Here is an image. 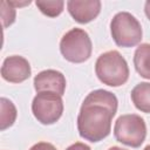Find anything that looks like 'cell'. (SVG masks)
Returning a JSON list of instances; mask_svg holds the SVG:
<instances>
[{"instance_id":"obj_1","label":"cell","mask_w":150,"mask_h":150,"mask_svg":"<svg viewBox=\"0 0 150 150\" xmlns=\"http://www.w3.org/2000/svg\"><path fill=\"white\" fill-rule=\"evenodd\" d=\"M118 101L115 94L96 89L87 95L77 116V130L82 138L96 143L111 131V121L116 115Z\"/></svg>"},{"instance_id":"obj_18","label":"cell","mask_w":150,"mask_h":150,"mask_svg":"<svg viewBox=\"0 0 150 150\" xmlns=\"http://www.w3.org/2000/svg\"><path fill=\"white\" fill-rule=\"evenodd\" d=\"M108 150H125V149H122V148H120V146H111V148H109Z\"/></svg>"},{"instance_id":"obj_4","label":"cell","mask_w":150,"mask_h":150,"mask_svg":"<svg viewBox=\"0 0 150 150\" xmlns=\"http://www.w3.org/2000/svg\"><path fill=\"white\" fill-rule=\"evenodd\" d=\"M93 50L91 40L88 33L82 28H73L68 30L60 41V52L62 56L73 63H82L87 61Z\"/></svg>"},{"instance_id":"obj_13","label":"cell","mask_w":150,"mask_h":150,"mask_svg":"<svg viewBox=\"0 0 150 150\" xmlns=\"http://www.w3.org/2000/svg\"><path fill=\"white\" fill-rule=\"evenodd\" d=\"M35 5L41 11L42 14H45L49 18H55V16H59L62 13L64 1H62V0H54V1L38 0L35 2Z\"/></svg>"},{"instance_id":"obj_3","label":"cell","mask_w":150,"mask_h":150,"mask_svg":"<svg viewBox=\"0 0 150 150\" xmlns=\"http://www.w3.org/2000/svg\"><path fill=\"white\" fill-rule=\"evenodd\" d=\"M110 32L118 47H135L142 40V26L139 21L128 12H118L110 21Z\"/></svg>"},{"instance_id":"obj_10","label":"cell","mask_w":150,"mask_h":150,"mask_svg":"<svg viewBox=\"0 0 150 150\" xmlns=\"http://www.w3.org/2000/svg\"><path fill=\"white\" fill-rule=\"evenodd\" d=\"M134 66L142 77L150 80V43H142L136 48Z\"/></svg>"},{"instance_id":"obj_16","label":"cell","mask_w":150,"mask_h":150,"mask_svg":"<svg viewBox=\"0 0 150 150\" xmlns=\"http://www.w3.org/2000/svg\"><path fill=\"white\" fill-rule=\"evenodd\" d=\"M66 150H91V149H90L89 145H87V144H84L82 142H76V143L69 145Z\"/></svg>"},{"instance_id":"obj_14","label":"cell","mask_w":150,"mask_h":150,"mask_svg":"<svg viewBox=\"0 0 150 150\" xmlns=\"http://www.w3.org/2000/svg\"><path fill=\"white\" fill-rule=\"evenodd\" d=\"M15 7L11 4V1H1V18L5 28L15 21Z\"/></svg>"},{"instance_id":"obj_15","label":"cell","mask_w":150,"mask_h":150,"mask_svg":"<svg viewBox=\"0 0 150 150\" xmlns=\"http://www.w3.org/2000/svg\"><path fill=\"white\" fill-rule=\"evenodd\" d=\"M29 150H57L52 143L48 142H39L36 144H34Z\"/></svg>"},{"instance_id":"obj_19","label":"cell","mask_w":150,"mask_h":150,"mask_svg":"<svg viewBox=\"0 0 150 150\" xmlns=\"http://www.w3.org/2000/svg\"><path fill=\"white\" fill-rule=\"evenodd\" d=\"M143 150H150V144H149V145H146V146H145Z\"/></svg>"},{"instance_id":"obj_12","label":"cell","mask_w":150,"mask_h":150,"mask_svg":"<svg viewBox=\"0 0 150 150\" xmlns=\"http://www.w3.org/2000/svg\"><path fill=\"white\" fill-rule=\"evenodd\" d=\"M0 130L4 131L14 124L18 111L14 103L6 97L0 98Z\"/></svg>"},{"instance_id":"obj_5","label":"cell","mask_w":150,"mask_h":150,"mask_svg":"<svg viewBox=\"0 0 150 150\" xmlns=\"http://www.w3.org/2000/svg\"><path fill=\"white\" fill-rule=\"evenodd\" d=\"M114 136L116 141L124 145L138 148L146 136L145 122L137 114L121 115L115 122Z\"/></svg>"},{"instance_id":"obj_9","label":"cell","mask_w":150,"mask_h":150,"mask_svg":"<svg viewBox=\"0 0 150 150\" xmlns=\"http://www.w3.org/2000/svg\"><path fill=\"white\" fill-rule=\"evenodd\" d=\"M67 9L71 18L79 23H88L97 18L101 12V1L98 0H69Z\"/></svg>"},{"instance_id":"obj_11","label":"cell","mask_w":150,"mask_h":150,"mask_svg":"<svg viewBox=\"0 0 150 150\" xmlns=\"http://www.w3.org/2000/svg\"><path fill=\"white\" fill-rule=\"evenodd\" d=\"M131 100L142 112L150 114V82H141L131 90Z\"/></svg>"},{"instance_id":"obj_17","label":"cell","mask_w":150,"mask_h":150,"mask_svg":"<svg viewBox=\"0 0 150 150\" xmlns=\"http://www.w3.org/2000/svg\"><path fill=\"white\" fill-rule=\"evenodd\" d=\"M144 12H145V15L148 16V19L150 20V1H146L145 5H144Z\"/></svg>"},{"instance_id":"obj_2","label":"cell","mask_w":150,"mask_h":150,"mask_svg":"<svg viewBox=\"0 0 150 150\" xmlns=\"http://www.w3.org/2000/svg\"><path fill=\"white\" fill-rule=\"evenodd\" d=\"M95 73L103 84L110 87H120L129 79L128 63L117 50L101 54L95 63Z\"/></svg>"},{"instance_id":"obj_7","label":"cell","mask_w":150,"mask_h":150,"mask_svg":"<svg viewBox=\"0 0 150 150\" xmlns=\"http://www.w3.org/2000/svg\"><path fill=\"white\" fill-rule=\"evenodd\" d=\"M32 74L28 60L20 55H12L4 60L1 66V76L11 83H21L29 79Z\"/></svg>"},{"instance_id":"obj_6","label":"cell","mask_w":150,"mask_h":150,"mask_svg":"<svg viewBox=\"0 0 150 150\" xmlns=\"http://www.w3.org/2000/svg\"><path fill=\"white\" fill-rule=\"evenodd\" d=\"M32 112L41 124H54L60 120L63 112L61 95L53 91L38 93L32 102Z\"/></svg>"},{"instance_id":"obj_8","label":"cell","mask_w":150,"mask_h":150,"mask_svg":"<svg viewBox=\"0 0 150 150\" xmlns=\"http://www.w3.org/2000/svg\"><path fill=\"white\" fill-rule=\"evenodd\" d=\"M33 84L36 93L53 91L62 96L66 90V77L59 70L46 69L35 75Z\"/></svg>"}]
</instances>
